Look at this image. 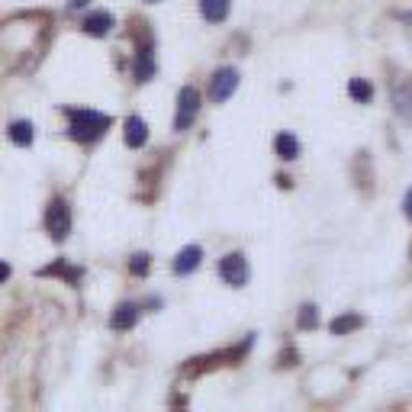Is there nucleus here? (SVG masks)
Returning <instances> with one entry per match:
<instances>
[{
    "label": "nucleus",
    "instance_id": "f257e3e1",
    "mask_svg": "<svg viewBox=\"0 0 412 412\" xmlns=\"http://www.w3.org/2000/svg\"><path fill=\"white\" fill-rule=\"evenodd\" d=\"M65 113L71 120V139H77V142H97L113 126L107 113H94V110H65Z\"/></svg>",
    "mask_w": 412,
    "mask_h": 412
},
{
    "label": "nucleus",
    "instance_id": "f03ea898",
    "mask_svg": "<svg viewBox=\"0 0 412 412\" xmlns=\"http://www.w3.org/2000/svg\"><path fill=\"white\" fill-rule=\"evenodd\" d=\"M200 113V91L197 87H181V94H177V116H174V129L184 132V129H191L193 120H197Z\"/></svg>",
    "mask_w": 412,
    "mask_h": 412
},
{
    "label": "nucleus",
    "instance_id": "7ed1b4c3",
    "mask_svg": "<svg viewBox=\"0 0 412 412\" xmlns=\"http://www.w3.org/2000/svg\"><path fill=\"white\" fill-rule=\"evenodd\" d=\"M46 229L49 236L55 238V242H61V238H68L71 232V210L65 200H52L46 210Z\"/></svg>",
    "mask_w": 412,
    "mask_h": 412
},
{
    "label": "nucleus",
    "instance_id": "20e7f679",
    "mask_svg": "<svg viewBox=\"0 0 412 412\" xmlns=\"http://www.w3.org/2000/svg\"><path fill=\"white\" fill-rule=\"evenodd\" d=\"M219 277L229 283V287H245V283H248V261H245V255H238V252L226 255V258L219 261Z\"/></svg>",
    "mask_w": 412,
    "mask_h": 412
},
{
    "label": "nucleus",
    "instance_id": "39448f33",
    "mask_svg": "<svg viewBox=\"0 0 412 412\" xmlns=\"http://www.w3.org/2000/svg\"><path fill=\"white\" fill-rule=\"evenodd\" d=\"M236 87H238V71L219 68L213 75V81H210V97H213L216 103H222V100H229L232 94H236Z\"/></svg>",
    "mask_w": 412,
    "mask_h": 412
},
{
    "label": "nucleus",
    "instance_id": "423d86ee",
    "mask_svg": "<svg viewBox=\"0 0 412 412\" xmlns=\"http://www.w3.org/2000/svg\"><path fill=\"white\" fill-rule=\"evenodd\" d=\"M393 110L403 122H412V77H406L393 87Z\"/></svg>",
    "mask_w": 412,
    "mask_h": 412
},
{
    "label": "nucleus",
    "instance_id": "0eeeda50",
    "mask_svg": "<svg viewBox=\"0 0 412 412\" xmlns=\"http://www.w3.org/2000/svg\"><path fill=\"white\" fill-rule=\"evenodd\" d=\"M200 258H203V248L200 245H187V248H181L174 258V274H193L200 267Z\"/></svg>",
    "mask_w": 412,
    "mask_h": 412
},
{
    "label": "nucleus",
    "instance_id": "6e6552de",
    "mask_svg": "<svg viewBox=\"0 0 412 412\" xmlns=\"http://www.w3.org/2000/svg\"><path fill=\"white\" fill-rule=\"evenodd\" d=\"M81 26H84L87 36H97L100 39V36H107V32L113 30L116 20H113V13H107V10H97V13H87Z\"/></svg>",
    "mask_w": 412,
    "mask_h": 412
},
{
    "label": "nucleus",
    "instance_id": "1a4fd4ad",
    "mask_svg": "<svg viewBox=\"0 0 412 412\" xmlns=\"http://www.w3.org/2000/svg\"><path fill=\"white\" fill-rule=\"evenodd\" d=\"M136 322H139V306L136 303H120L113 309V316H110V328H116V332H129Z\"/></svg>",
    "mask_w": 412,
    "mask_h": 412
},
{
    "label": "nucleus",
    "instance_id": "9d476101",
    "mask_svg": "<svg viewBox=\"0 0 412 412\" xmlns=\"http://www.w3.org/2000/svg\"><path fill=\"white\" fill-rule=\"evenodd\" d=\"M136 81L139 84H146V81H152L155 77V55H152V46H139L136 52Z\"/></svg>",
    "mask_w": 412,
    "mask_h": 412
},
{
    "label": "nucleus",
    "instance_id": "9b49d317",
    "mask_svg": "<svg viewBox=\"0 0 412 412\" xmlns=\"http://www.w3.org/2000/svg\"><path fill=\"white\" fill-rule=\"evenodd\" d=\"M148 142V126L142 116H129L126 120V146L129 148H142Z\"/></svg>",
    "mask_w": 412,
    "mask_h": 412
},
{
    "label": "nucleus",
    "instance_id": "f8f14e48",
    "mask_svg": "<svg viewBox=\"0 0 412 412\" xmlns=\"http://www.w3.org/2000/svg\"><path fill=\"white\" fill-rule=\"evenodd\" d=\"M229 7H232V0H200V13L210 23H222L229 16Z\"/></svg>",
    "mask_w": 412,
    "mask_h": 412
},
{
    "label": "nucleus",
    "instance_id": "ddd939ff",
    "mask_svg": "<svg viewBox=\"0 0 412 412\" xmlns=\"http://www.w3.org/2000/svg\"><path fill=\"white\" fill-rule=\"evenodd\" d=\"M226 354H206V358H193L191 364H184V374L187 377H197V374H206V371H213V367L222 364Z\"/></svg>",
    "mask_w": 412,
    "mask_h": 412
},
{
    "label": "nucleus",
    "instance_id": "4468645a",
    "mask_svg": "<svg viewBox=\"0 0 412 412\" xmlns=\"http://www.w3.org/2000/svg\"><path fill=\"white\" fill-rule=\"evenodd\" d=\"M274 148H277V158H283V161H293L300 155V142L290 132H281V136L274 139Z\"/></svg>",
    "mask_w": 412,
    "mask_h": 412
},
{
    "label": "nucleus",
    "instance_id": "2eb2a0df",
    "mask_svg": "<svg viewBox=\"0 0 412 412\" xmlns=\"http://www.w3.org/2000/svg\"><path fill=\"white\" fill-rule=\"evenodd\" d=\"M364 326V319H361L358 313H345V316H338V319H332V335H348V332H354V328H361Z\"/></svg>",
    "mask_w": 412,
    "mask_h": 412
},
{
    "label": "nucleus",
    "instance_id": "dca6fc26",
    "mask_svg": "<svg viewBox=\"0 0 412 412\" xmlns=\"http://www.w3.org/2000/svg\"><path fill=\"white\" fill-rule=\"evenodd\" d=\"M7 132H10V139H13L16 146H32V139H36V129H32V122H26V120H16Z\"/></svg>",
    "mask_w": 412,
    "mask_h": 412
},
{
    "label": "nucleus",
    "instance_id": "f3484780",
    "mask_svg": "<svg viewBox=\"0 0 412 412\" xmlns=\"http://www.w3.org/2000/svg\"><path fill=\"white\" fill-rule=\"evenodd\" d=\"M348 94H352V100H358V103H371L374 87H371V81H364V77H352V81H348Z\"/></svg>",
    "mask_w": 412,
    "mask_h": 412
},
{
    "label": "nucleus",
    "instance_id": "a211bd4d",
    "mask_svg": "<svg viewBox=\"0 0 412 412\" xmlns=\"http://www.w3.org/2000/svg\"><path fill=\"white\" fill-rule=\"evenodd\" d=\"M297 326H300V328H316V326H319V309H316L313 303H306L303 309H300Z\"/></svg>",
    "mask_w": 412,
    "mask_h": 412
},
{
    "label": "nucleus",
    "instance_id": "6ab92c4d",
    "mask_svg": "<svg viewBox=\"0 0 412 412\" xmlns=\"http://www.w3.org/2000/svg\"><path fill=\"white\" fill-rule=\"evenodd\" d=\"M148 264H152V261H148V255H146V252H139V255H132L129 271H132L136 277H146V274H148Z\"/></svg>",
    "mask_w": 412,
    "mask_h": 412
},
{
    "label": "nucleus",
    "instance_id": "aec40b11",
    "mask_svg": "<svg viewBox=\"0 0 412 412\" xmlns=\"http://www.w3.org/2000/svg\"><path fill=\"white\" fill-rule=\"evenodd\" d=\"M293 364H297V352L290 348V352H283V354H281V367H293Z\"/></svg>",
    "mask_w": 412,
    "mask_h": 412
},
{
    "label": "nucleus",
    "instance_id": "412c9836",
    "mask_svg": "<svg viewBox=\"0 0 412 412\" xmlns=\"http://www.w3.org/2000/svg\"><path fill=\"white\" fill-rule=\"evenodd\" d=\"M403 216H406V219H412V187L406 191V200H403Z\"/></svg>",
    "mask_w": 412,
    "mask_h": 412
},
{
    "label": "nucleus",
    "instance_id": "4be33fe9",
    "mask_svg": "<svg viewBox=\"0 0 412 412\" xmlns=\"http://www.w3.org/2000/svg\"><path fill=\"white\" fill-rule=\"evenodd\" d=\"M7 277H10V264L7 261H0V283H7Z\"/></svg>",
    "mask_w": 412,
    "mask_h": 412
},
{
    "label": "nucleus",
    "instance_id": "5701e85b",
    "mask_svg": "<svg viewBox=\"0 0 412 412\" xmlns=\"http://www.w3.org/2000/svg\"><path fill=\"white\" fill-rule=\"evenodd\" d=\"M84 4H91V0H68V7H71V10H81Z\"/></svg>",
    "mask_w": 412,
    "mask_h": 412
},
{
    "label": "nucleus",
    "instance_id": "b1692460",
    "mask_svg": "<svg viewBox=\"0 0 412 412\" xmlns=\"http://www.w3.org/2000/svg\"><path fill=\"white\" fill-rule=\"evenodd\" d=\"M148 4H158V0H148Z\"/></svg>",
    "mask_w": 412,
    "mask_h": 412
},
{
    "label": "nucleus",
    "instance_id": "393cba45",
    "mask_svg": "<svg viewBox=\"0 0 412 412\" xmlns=\"http://www.w3.org/2000/svg\"><path fill=\"white\" fill-rule=\"evenodd\" d=\"M409 255H412V248H409Z\"/></svg>",
    "mask_w": 412,
    "mask_h": 412
}]
</instances>
